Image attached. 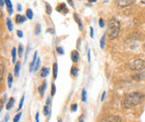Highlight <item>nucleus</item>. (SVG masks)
<instances>
[{
  "instance_id": "nucleus-1",
  "label": "nucleus",
  "mask_w": 145,
  "mask_h": 122,
  "mask_svg": "<svg viewBox=\"0 0 145 122\" xmlns=\"http://www.w3.org/2000/svg\"><path fill=\"white\" fill-rule=\"evenodd\" d=\"M145 95L141 92H133L125 95L122 102V106L124 108H132L140 104L144 100Z\"/></svg>"
},
{
  "instance_id": "nucleus-2",
  "label": "nucleus",
  "mask_w": 145,
  "mask_h": 122,
  "mask_svg": "<svg viewBox=\"0 0 145 122\" xmlns=\"http://www.w3.org/2000/svg\"><path fill=\"white\" fill-rule=\"evenodd\" d=\"M121 31V24L118 20L116 18H112L109 22L108 25V31L107 34L110 40L116 39V38L119 36Z\"/></svg>"
},
{
  "instance_id": "nucleus-3",
  "label": "nucleus",
  "mask_w": 145,
  "mask_h": 122,
  "mask_svg": "<svg viewBox=\"0 0 145 122\" xmlns=\"http://www.w3.org/2000/svg\"><path fill=\"white\" fill-rule=\"evenodd\" d=\"M127 66L130 70L135 71H141L145 69V61L142 59H132L128 62Z\"/></svg>"
},
{
  "instance_id": "nucleus-4",
  "label": "nucleus",
  "mask_w": 145,
  "mask_h": 122,
  "mask_svg": "<svg viewBox=\"0 0 145 122\" xmlns=\"http://www.w3.org/2000/svg\"><path fill=\"white\" fill-rule=\"evenodd\" d=\"M135 0H117V5L119 7H127L128 5H131Z\"/></svg>"
},
{
  "instance_id": "nucleus-5",
  "label": "nucleus",
  "mask_w": 145,
  "mask_h": 122,
  "mask_svg": "<svg viewBox=\"0 0 145 122\" xmlns=\"http://www.w3.org/2000/svg\"><path fill=\"white\" fill-rule=\"evenodd\" d=\"M122 119L118 116H109L105 119H103L101 122H121Z\"/></svg>"
},
{
  "instance_id": "nucleus-6",
  "label": "nucleus",
  "mask_w": 145,
  "mask_h": 122,
  "mask_svg": "<svg viewBox=\"0 0 145 122\" xmlns=\"http://www.w3.org/2000/svg\"><path fill=\"white\" fill-rule=\"evenodd\" d=\"M57 11L60 12H61V14H68V12H69V9L67 8L66 4L61 3V4H60V5L57 6Z\"/></svg>"
},
{
  "instance_id": "nucleus-7",
  "label": "nucleus",
  "mask_w": 145,
  "mask_h": 122,
  "mask_svg": "<svg viewBox=\"0 0 145 122\" xmlns=\"http://www.w3.org/2000/svg\"><path fill=\"white\" fill-rule=\"evenodd\" d=\"M71 61L74 63H77L79 61V53L77 50H73L71 54Z\"/></svg>"
},
{
  "instance_id": "nucleus-8",
  "label": "nucleus",
  "mask_w": 145,
  "mask_h": 122,
  "mask_svg": "<svg viewBox=\"0 0 145 122\" xmlns=\"http://www.w3.org/2000/svg\"><path fill=\"white\" fill-rule=\"evenodd\" d=\"M73 17H74V20L76 21V22L78 23L79 30H83V23H82L81 18L79 17L78 14H77V12H74V14H73Z\"/></svg>"
},
{
  "instance_id": "nucleus-9",
  "label": "nucleus",
  "mask_w": 145,
  "mask_h": 122,
  "mask_svg": "<svg viewBox=\"0 0 145 122\" xmlns=\"http://www.w3.org/2000/svg\"><path fill=\"white\" fill-rule=\"evenodd\" d=\"M37 52H35L34 56H33V60L30 62V65H29V71L30 72L34 71V68H35V64L37 62Z\"/></svg>"
},
{
  "instance_id": "nucleus-10",
  "label": "nucleus",
  "mask_w": 145,
  "mask_h": 122,
  "mask_svg": "<svg viewBox=\"0 0 145 122\" xmlns=\"http://www.w3.org/2000/svg\"><path fill=\"white\" fill-rule=\"evenodd\" d=\"M4 1H5V4L6 5V8H7L8 14L10 15L12 14V12H14V10H12V4L11 2V0H4Z\"/></svg>"
},
{
  "instance_id": "nucleus-11",
  "label": "nucleus",
  "mask_w": 145,
  "mask_h": 122,
  "mask_svg": "<svg viewBox=\"0 0 145 122\" xmlns=\"http://www.w3.org/2000/svg\"><path fill=\"white\" fill-rule=\"evenodd\" d=\"M26 20H27V17H25V16H23L22 14H17L16 17H15V22L18 24H22V23L25 22H26Z\"/></svg>"
},
{
  "instance_id": "nucleus-12",
  "label": "nucleus",
  "mask_w": 145,
  "mask_h": 122,
  "mask_svg": "<svg viewBox=\"0 0 145 122\" xmlns=\"http://www.w3.org/2000/svg\"><path fill=\"white\" fill-rule=\"evenodd\" d=\"M50 72V69L47 68V67H43L41 69V71H40V76H41V78H46V77L48 76Z\"/></svg>"
},
{
  "instance_id": "nucleus-13",
  "label": "nucleus",
  "mask_w": 145,
  "mask_h": 122,
  "mask_svg": "<svg viewBox=\"0 0 145 122\" xmlns=\"http://www.w3.org/2000/svg\"><path fill=\"white\" fill-rule=\"evenodd\" d=\"M46 85H47L46 81H44V82L42 83V84L39 86V93L40 94L41 96L44 95V93H45L46 89Z\"/></svg>"
},
{
  "instance_id": "nucleus-14",
  "label": "nucleus",
  "mask_w": 145,
  "mask_h": 122,
  "mask_svg": "<svg viewBox=\"0 0 145 122\" xmlns=\"http://www.w3.org/2000/svg\"><path fill=\"white\" fill-rule=\"evenodd\" d=\"M53 75H54V79H57V75H58V64H57V62H54V65H53Z\"/></svg>"
},
{
  "instance_id": "nucleus-15",
  "label": "nucleus",
  "mask_w": 145,
  "mask_h": 122,
  "mask_svg": "<svg viewBox=\"0 0 145 122\" xmlns=\"http://www.w3.org/2000/svg\"><path fill=\"white\" fill-rule=\"evenodd\" d=\"M14 102H15V100L14 97H11L8 101V102L6 104V110H11V109L12 108V106L14 105Z\"/></svg>"
},
{
  "instance_id": "nucleus-16",
  "label": "nucleus",
  "mask_w": 145,
  "mask_h": 122,
  "mask_svg": "<svg viewBox=\"0 0 145 122\" xmlns=\"http://www.w3.org/2000/svg\"><path fill=\"white\" fill-rule=\"evenodd\" d=\"M144 76H145V75L142 74V73H138V74H136V75H135V76L132 77V79H133V80H135V81H140V80L143 79Z\"/></svg>"
},
{
  "instance_id": "nucleus-17",
  "label": "nucleus",
  "mask_w": 145,
  "mask_h": 122,
  "mask_svg": "<svg viewBox=\"0 0 145 122\" xmlns=\"http://www.w3.org/2000/svg\"><path fill=\"white\" fill-rule=\"evenodd\" d=\"M20 70H21V62H18L14 67V74L16 77H19V75H20Z\"/></svg>"
},
{
  "instance_id": "nucleus-18",
  "label": "nucleus",
  "mask_w": 145,
  "mask_h": 122,
  "mask_svg": "<svg viewBox=\"0 0 145 122\" xmlns=\"http://www.w3.org/2000/svg\"><path fill=\"white\" fill-rule=\"evenodd\" d=\"M78 69L76 67V66H72L71 67V75L72 76V77H77L78 76Z\"/></svg>"
},
{
  "instance_id": "nucleus-19",
  "label": "nucleus",
  "mask_w": 145,
  "mask_h": 122,
  "mask_svg": "<svg viewBox=\"0 0 145 122\" xmlns=\"http://www.w3.org/2000/svg\"><path fill=\"white\" fill-rule=\"evenodd\" d=\"M12 82H14V77H12V73H9L8 74V77H7V83H8V87L11 88L12 86Z\"/></svg>"
},
{
  "instance_id": "nucleus-20",
  "label": "nucleus",
  "mask_w": 145,
  "mask_h": 122,
  "mask_svg": "<svg viewBox=\"0 0 145 122\" xmlns=\"http://www.w3.org/2000/svg\"><path fill=\"white\" fill-rule=\"evenodd\" d=\"M4 73H5V66L2 62H0V82H1L3 79Z\"/></svg>"
},
{
  "instance_id": "nucleus-21",
  "label": "nucleus",
  "mask_w": 145,
  "mask_h": 122,
  "mask_svg": "<svg viewBox=\"0 0 145 122\" xmlns=\"http://www.w3.org/2000/svg\"><path fill=\"white\" fill-rule=\"evenodd\" d=\"M43 112H44V115H45V116H48V115H50V113H51V109H50L49 105H47V104L45 105Z\"/></svg>"
},
{
  "instance_id": "nucleus-22",
  "label": "nucleus",
  "mask_w": 145,
  "mask_h": 122,
  "mask_svg": "<svg viewBox=\"0 0 145 122\" xmlns=\"http://www.w3.org/2000/svg\"><path fill=\"white\" fill-rule=\"evenodd\" d=\"M6 25H7V28H8L9 31H12V30H14V25H12V22L10 20V18L6 19Z\"/></svg>"
},
{
  "instance_id": "nucleus-23",
  "label": "nucleus",
  "mask_w": 145,
  "mask_h": 122,
  "mask_svg": "<svg viewBox=\"0 0 145 122\" xmlns=\"http://www.w3.org/2000/svg\"><path fill=\"white\" fill-rule=\"evenodd\" d=\"M26 17L29 20H32L33 19V11L31 9H27L26 11Z\"/></svg>"
},
{
  "instance_id": "nucleus-24",
  "label": "nucleus",
  "mask_w": 145,
  "mask_h": 122,
  "mask_svg": "<svg viewBox=\"0 0 145 122\" xmlns=\"http://www.w3.org/2000/svg\"><path fill=\"white\" fill-rule=\"evenodd\" d=\"M105 39H106V34H104L100 40V47L102 49H104L105 47Z\"/></svg>"
},
{
  "instance_id": "nucleus-25",
  "label": "nucleus",
  "mask_w": 145,
  "mask_h": 122,
  "mask_svg": "<svg viewBox=\"0 0 145 122\" xmlns=\"http://www.w3.org/2000/svg\"><path fill=\"white\" fill-rule=\"evenodd\" d=\"M16 53H17V50L15 47H14L12 50V62L14 63L16 62Z\"/></svg>"
},
{
  "instance_id": "nucleus-26",
  "label": "nucleus",
  "mask_w": 145,
  "mask_h": 122,
  "mask_svg": "<svg viewBox=\"0 0 145 122\" xmlns=\"http://www.w3.org/2000/svg\"><path fill=\"white\" fill-rule=\"evenodd\" d=\"M52 7H51V5H50L49 3H46V14H52Z\"/></svg>"
},
{
  "instance_id": "nucleus-27",
  "label": "nucleus",
  "mask_w": 145,
  "mask_h": 122,
  "mask_svg": "<svg viewBox=\"0 0 145 122\" xmlns=\"http://www.w3.org/2000/svg\"><path fill=\"white\" fill-rule=\"evenodd\" d=\"M40 32H41V25L39 23H37L35 27V34L39 35V34H40Z\"/></svg>"
},
{
  "instance_id": "nucleus-28",
  "label": "nucleus",
  "mask_w": 145,
  "mask_h": 122,
  "mask_svg": "<svg viewBox=\"0 0 145 122\" xmlns=\"http://www.w3.org/2000/svg\"><path fill=\"white\" fill-rule=\"evenodd\" d=\"M22 53H23V47L22 44H20L18 47V54H19V57H20V58L22 56Z\"/></svg>"
},
{
  "instance_id": "nucleus-29",
  "label": "nucleus",
  "mask_w": 145,
  "mask_h": 122,
  "mask_svg": "<svg viewBox=\"0 0 145 122\" xmlns=\"http://www.w3.org/2000/svg\"><path fill=\"white\" fill-rule=\"evenodd\" d=\"M86 99H87V95H86V91L85 89L82 90V102H86Z\"/></svg>"
},
{
  "instance_id": "nucleus-30",
  "label": "nucleus",
  "mask_w": 145,
  "mask_h": 122,
  "mask_svg": "<svg viewBox=\"0 0 145 122\" xmlns=\"http://www.w3.org/2000/svg\"><path fill=\"white\" fill-rule=\"evenodd\" d=\"M40 67V58L39 57H37V62L35 64V68H34V71H37V70L39 69Z\"/></svg>"
},
{
  "instance_id": "nucleus-31",
  "label": "nucleus",
  "mask_w": 145,
  "mask_h": 122,
  "mask_svg": "<svg viewBox=\"0 0 145 122\" xmlns=\"http://www.w3.org/2000/svg\"><path fill=\"white\" fill-rule=\"evenodd\" d=\"M56 52H57L61 55L64 54V50H63V48H62L61 47H56Z\"/></svg>"
},
{
  "instance_id": "nucleus-32",
  "label": "nucleus",
  "mask_w": 145,
  "mask_h": 122,
  "mask_svg": "<svg viewBox=\"0 0 145 122\" xmlns=\"http://www.w3.org/2000/svg\"><path fill=\"white\" fill-rule=\"evenodd\" d=\"M24 99H25V94H23L22 96V99H21V102H20V104H19V107H18V112L21 110V109L22 108V105H23V102H24Z\"/></svg>"
},
{
  "instance_id": "nucleus-33",
  "label": "nucleus",
  "mask_w": 145,
  "mask_h": 122,
  "mask_svg": "<svg viewBox=\"0 0 145 122\" xmlns=\"http://www.w3.org/2000/svg\"><path fill=\"white\" fill-rule=\"evenodd\" d=\"M55 93H56V87H55L54 83H53V84H52V88H51V95L54 96Z\"/></svg>"
},
{
  "instance_id": "nucleus-34",
  "label": "nucleus",
  "mask_w": 145,
  "mask_h": 122,
  "mask_svg": "<svg viewBox=\"0 0 145 122\" xmlns=\"http://www.w3.org/2000/svg\"><path fill=\"white\" fill-rule=\"evenodd\" d=\"M21 117H22V113L19 112L17 115H15V117L14 118V122H19V120H20Z\"/></svg>"
},
{
  "instance_id": "nucleus-35",
  "label": "nucleus",
  "mask_w": 145,
  "mask_h": 122,
  "mask_svg": "<svg viewBox=\"0 0 145 122\" xmlns=\"http://www.w3.org/2000/svg\"><path fill=\"white\" fill-rule=\"evenodd\" d=\"M77 110H78V104H72V105L71 106V111L72 112H77Z\"/></svg>"
},
{
  "instance_id": "nucleus-36",
  "label": "nucleus",
  "mask_w": 145,
  "mask_h": 122,
  "mask_svg": "<svg viewBox=\"0 0 145 122\" xmlns=\"http://www.w3.org/2000/svg\"><path fill=\"white\" fill-rule=\"evenodd\" d=\"M99 25H100V27H101V28H104V26H105V22H104V20H103V19L101 18L100 20H99Z\"/></svg>"
},
{
  "instance_id": "nucleus-37",
  "label": "nucleus",
  "mask_w": 145,
  "mask_h": 122,
  "mask_svg": "<svg viewBox=\"0 0 145 122\" xmlns=\"http://www.w3.org/2000/svg\"><path fill=\"white\" fill-rule=\"evenodd\" d=\"M4 104H5V100L4 99H0V112H1L2 110H3Z\"/></svg>"
},
{
  "instance_id": "nucleus-38",
  "label": "nucleus",
  "mask_w": 145,
  "mask_h": 122,
  "mask_svg": "<svg viewBox=\"0 0 145 122\" xmlns=\"http://www.w3.org/2000/svg\"><path fill=\"white\" fill-rule=\"evenodd\" d=\"M29 53V46L27 47V51H26V54H25V62H26L27 58H28V54Z\"/></svg>"
},
{
  "instance_id": "nucleus-39",
  "label": "nucleus",
  "mask_w": 145,
  "mask_h": 122,
  "mask_svg": "<svg viewBox=\"0 0 145 122\" xmlns=\"http://www.w3.org/2000/svg\"><path fill=\"white\" fill-rule=\"evenodd\" d=\"M17 35L19 37H23V32L22 30H17Z\"/></svg>"
},
{
  "instance_id": "nucleus-40",
  "label": "nucleus",
  "mask_w": 145,
  "mask_h": 122,
  "mask_svg": "<svg viewBox=\"0 0 145 122\" xmlns=\"http://www.w3.org/2000/svg\"><path fill=\"white\" fill-rule=\"evenodd\" d=\"M9 118H10V115H9V114H6V115H5V119H4V122H7V121L9 120Z\"/></svg>"
},
{
  "instance_id": "nucleus-41",
  "label": "nucleus",
  "mask_w": 145,
  "mask_h": 122,
  "mask_svg": "<svg viewBox=\"0 0 145 122\" xmlns=\"http://www.w3.org/2000/svg\"><path fill=\"white\" fill-rule=\"evenodd\" d=\"M68 3H69V5L71 6V7L74 8V2H73V0H68Z\"/></svg>"
},
{
  "instance_id": "nucleus-42",
  "label": "nucleus",
  "mask_w": 145,
  "mask_h": 122,
  "mask_svg": "<svg viewBox=\"0 0 145 122\" xmlns=\"http://www.w3.org/2000/svg\"><path fill=\"white\" fill-rule=\"evenodd\" d=\"M105 95H106V92H103V94H102V97H101V101L103 102L104 101V98H105Z\"/></svg>"
},
{
  "instance_id": "nucleus-43",
  "label": "nucleus",
  "mask_w": 145,
  "mask_h": 122,
  "mask_svg": "<svg viewBox=\"0 0 145 122\" xmlns=\"http://www.w3.org/2000/svg\"><path fill=\"white\" fill-rule=\"evenodd\" d=\"M78 122H85V119H84V116H83V115H81V116L78 118Z\"/></svg>"
},
{
  "instance_id": "nucleus-44",
  "label": "nucleus",
  "mask_w": 145,
  "mask_h": 122,
  "mask_svg": "<svg viewBox=\"0 0 145 122\" xmlns=\"http://www.w3.org/2000/svg\"><path fill=\"white\" fill-rule=\"evenodd\" d=\"M88 62H91V51L90 50H88Z\"/></svg>"
},
{
  "instance_id": "nucleus-45",
  "label": "nucleus",
  "mask_w": 145,
  "mask_h": 122,
  "mask_svg": "<svg viewBox=\"0 0 145 122\" xmlns=\"http://www.w3.org/2000/svg\"><path fill=\"white\" fill-rule=\"evenodd\" d=\"M36 121L39 122V112H37L36 114Z\"/></svg>"
},
{
  "instance_id": "nucleus-46",
  "label": "nucleus",
  "mask_w": 145,
  "mask_h": 122,
  "mask_svg": "<svg viewBox=\"0 0 145 122\" xmlns=\"http://www.w3.org/2000/svg\"><path fill=\"white\" fill-rule=\"evenodd\" d=\"M90 36L92 38H93V29L92 27L90 28Z\"/></svg>"
},
{
  "instance_id": "nucleus-47",
  "label": "nucleus",
  "mask_w": 145,
  "mask_h": 122,
  "mask_svg": "<svg viewBox=\"0 0 145 122\" xmlns=\"http://www.w3.org/2000/svg\"><path fill=\"white\" fill-rule=\"evenodd\" d=\"M17 10H18V12H22V5H20V4H18L17 5Z\"/></svg>"
},
{
  "instance_id": "nucleus-48",
  "label": "nucleus",
  "mask_w": 145,
  "mask_h": 122,
  "mask_svg": "<svg viewBox=\"0 0 145 122\" xmlns=\"http://www.w3.org/2000/svg\"><path fill=\"white\" fill-rule=\"evenodd\" d=\"M50 104H51V99H50V97H48L47 100H46V104L47 105H50Z\"/></svg>"
},
{
  "instance_id": "nucleus-49",
  "label": "nucleus",
  "mask_w": 145,
  "mask_h": 122,
  "mask_svg": "<svg viewBox=\"0 0 145 122\" xmlns=\"http://www.w3.org/2000/svg\"><path fill=\"white\" fill-rule=\"evenodd\" d=\"M4 5H5V1H4V0H0V6L3 7Z\"/></svg>"
},
{
  "instance_id": "nucleus-50",
  "label": "nucleus",
  "mask_w": 145,
  "mask_h": 122,
  "mask_svg": "<svg viewBox=\"0 0 145 122\" xmlns=\"http://www.w3.org/2000/svg\"><path fill=\"white\" fill-rule=\"evenodd\" d=\"M80 41H81V39L80 38H78V48L79 49V47H80Z\"/></svg>"
},
{
  "instance_id": "nucleus-51",
  "label": "nucleus",
  "mask_w": 145,
  "mask_h": 122,
  "mask_svg": "<svg viewBox=\"0 0 145 122\" xmlns=\"http://www.w3.org/2000/svg\"><path fill=\"white\" fill-rule=\"evenodd\" d=\"M87 1L89 2V3H95L97 0H87Z\"/></svg>"
},
{
  "instance_id": "nucleus-52",
  "label": "nucleus",
  "mask_w": 145,
  "mask_h": 122,
  "mask_svg": "<svg viewBox=\"0 0 145 122\" xmlns=\"http://www.w3.org/2000/svg\"><path fill=\"white\" fill-rule=\"evenodd\" d=\"M58 122H62V120H61V119H58Z\"/></svg>"
},
{
  "instance_id": "nucleus-53",
  "label": "nucleus",
  "mask_w": 145,
  "mask_h": 122,
  "mask_svg": "<svg viewBox=\"0 0 145 122\" xmlns=\"http://www.w3.org/2000/svg\"><path fill=\"white\" fill-rule=\"evenodd\" d=\"M143 47H144V49H145V43H144V45H143Z\"/></svg>"
}]
</instances>
